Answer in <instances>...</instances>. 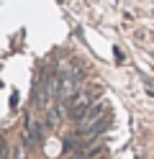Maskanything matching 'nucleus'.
<instances>
[{
  "mask_svg": "<svg viewBox=\"0 0 154 159\" xmlns=\"http://www.w3.org/2000/svg\"><path fill=\"white\" fill-rule=\"evenodd\" d=\"M103 116H105V108H103V103H95V105H90L87 111H85V116H82L80 121H77V123H80V131L85 134L87 128H90V126H95V123L100 121Z\"/></svg>",
  "mask_w": 154,
  "mask_h": 159,
  "instance_id": "nucleus-1",
  "label": "nucleus"
},
{
  "mask_svg": "<svg viewBox=\"0 0 154 159\" xmlns=\"http://www.w3.org/2000/svg\"><path fill=\"white\" fill-rule=\"evenodd\" d=\"M39 139H41V128L36 126V121L28 118V121H26V144L28 141H39Z\"/></svg>",
  "mask_w": 154,
  "mask_h": 159,
  "instance_id": "nucleus-2",
  "label": "nucleus"
},
{
  "mask_svg": "<svg viewBox=\"0 0 154 159\" xmlns=\"http://www.w3.org/2000/svg\"><path fill=\"white\" fill-rule=\"evenodd\" d=\"M10 157V149H8V144L5 141H0V159H8Z\"/></svg>",
  "mask_w": 154,
  "mask_h": 159,
  "instance_id": "nucleus-3",
  "label": "nucleus"
},
{
  "mask_svg": "<svg viewBox=\"0 0 154 159\" xmlns=\"http://www.w3.org/2000/svg\"><path fill=\"white\" fill-rule=\"evenodd\" d=\"M75 146H77V139H67V141H64V149H67V152H72Z\"/></svg>",
  "mask_w": 154,
  "mask_h": 159,
  "instance_id": "nucleus-4",
  "label": "nucleus"
}]
</instances>
